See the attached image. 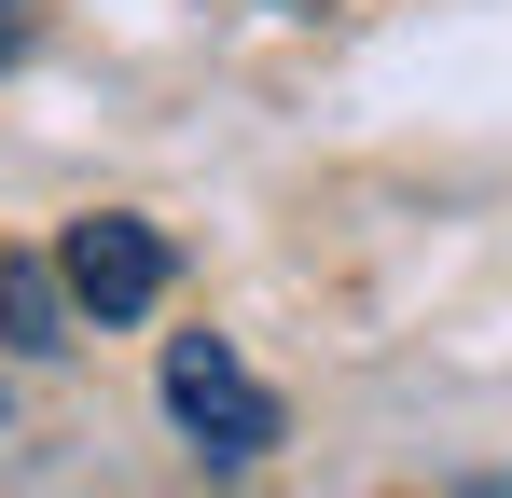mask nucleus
Wrapping results in <instances>:
<instances>
[{"label":"nucleus","mask_w":512,"mask_h":498,"mask_svg":"<svg viewBox=\"0 0 512 498\" xmlns=\"http://www.w3.org/2000/svg\"><path fill=\"white\" fill-rule=\"evenodd\" d=\"M0 332H14L28 360H56V346H70V291H56L42 263H0Z\"/></svg>","instance_id":"3"},{"label":"nucleus","mask_w":512,"mask_h":498,"mask_svg":"<svg viewBox=\"0 0 512 498\" xmlns=\"http://www.w3.org/2000/svg\"><path fill=\"white\" fill-rule=\"evenodd\" d=\"M167 415L194 429V457H222V471H250L263 443H277V388H263L222 332H180L167 346Z\"/></svg>","instance_id":"1"},{"label":"nucleus","mask_w":512,"mask_h":498,"mask_svg":"<svg viewBox=\"0 0 512 498\" xmlns=\"http://www.w3.org/2000/svg\"><path fill=\"white\" fill-rule=\"evenodd\" d=\"M263 14H319V0H263Z\"/></svg>","instance_id":"5"},{"label":"nucleus","mask_w":512,"mask_h":498,"mask_svg":"<svg viewBox=\"0 0 512 498\" xmlns=\"http://www.w3.org/2000/svg\"><path fill=\"white\" fill-rule=\"evenodd\" d=\"M14 42H28V0H0V56H14Z\"/></svg>","instance_id":"4"},{"label":"nucleus","mask_w":512,"mask_h":498,"mask_svg":"<svg viewBox=\"0 0 512 498\" xmlns=\"http://www.w3.org/2000/svg\"><path fill=\"white\" fill-rule=\"evenodd\" d=\"M56 291H70V319H153V305H167V236H153L139 208H97V222H70V249H56Z\"/></svg>","instance_id":"2"}]
</instances>
